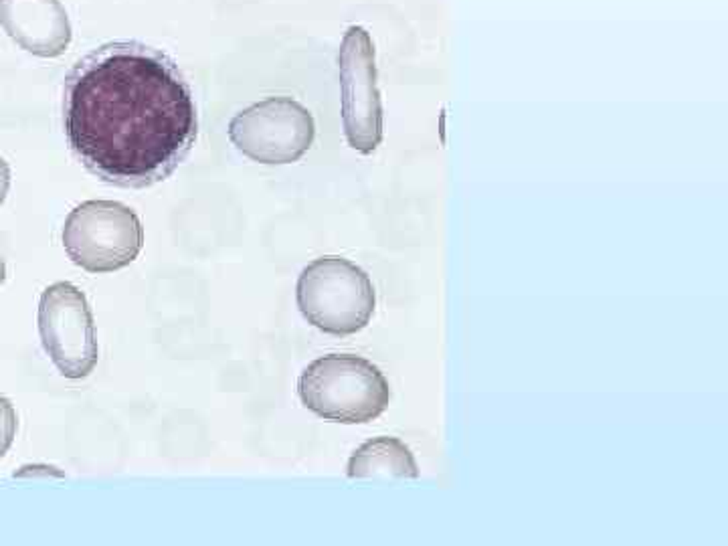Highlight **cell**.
Masks as SVG:
<instances>
[{
    "label": "cell",
    "instance_id": "obj_10",
    "mask_svg": "<svg viewBox=\"0 0 728 546\" xmlns=\"http://www.w3.org/2000/svg\"><path fill=\"white\" fill-rule=\"evenodd\" d=\"M16 429H18V417H16L15 407L6 396L0 394V459L8 454L16 437Z\"/></svg>",
    "mask_w": 728,
    "mask_h": 546
},
{
    "label": "cell",
    "instance_id": "obj_3",
    "mask_svg": "<svg viewBox=\"0 0 728 546\" xmlns=\"http://www.w3.org/2000/svg\"><path fill=\"white\" fill-rule=\"evenodd\" d=\"M296 302L314 328L332 336H350L370 324L377 291L363 267L340 255H324L302 269Z\"/></svg>",
    "mask_w": 728,
    "mask_h": 546
},
{
    "label": "cell",
    "instance_id": "obj_11",
    "mask_svg": "<svg viewBox=\"0 0 728 546\" xmlns=\"http://www.w3.org/2000/svg\"><path fill=\"white\" fill-rule=\"evenodd\" d=\"M8 188H11V166H8V162L0 156V207H2L4 198L8 195Z\"/></svg>",
    "mask_w": 728,
    "mask_h": 546
},
{
    "label": "cell",
    "instance_id": "obj_2",
    "mask_svg": "<svg viewBox=\"0 0 728 546\" xmlns=\"http://www.w3.org/2000/svg\"><path fill=\"white\" fill-rule=\"evenodd\" d=\"M303 407L326 421L370 423L391 403V387L377 364L356 354H326L298 380Z\"/></svg>",
    "mask_w": 728,
    "mask_h": 546
},
{
    "label": "cell",
    "instance_id": "obj_1",
    "mask_svg": "<svg viewBox=\"0 0 728 546\" xmlns=\"http://www.w3.org/2000/svg\"><path fill=\"white\" fill-rule=\"evenodd\" d=\"M63 126L79 162L123 188L168 178L198 136L178 65L138 41L107 43L77 61L65 79Z\"/></svg>",
    "mask_w": 728,
    "mask_h": 546
},
{
    "label": "cell",
    "instance_id": "obj_9",
    "mask_svg": "<svg viewBox=\"0 0 728 546\" xmlns=\"http://www.w3.org/2000/svg\"><path fill=\"white\" fill-rule=\"evenodd\" d=\"M348 478H396V480H417L419 466L415 455L405 441L380 435L363 443L348 459Z\"/></svg>",
    "mask_w": 728,
    "mask_h": 546
},
{
    "label": "cell",
    "instance_id": "obj_6",
    "mask_svg": "<svg viewBox=\"0 0 728 546\" xmlns=\"http://www.w3.org/2000/svg\"><path fill=\"white\" fill-rule=\"evenodd\" d=\"M37 322L43 348L61 375L71 380L90 377L99 348L85 293L67 281L49 286L41 296Z\"/></svg>",
    "mask_w": 728,
    "mask_h": 546
},
{
    "label": "cell",
    "instance_id": "obj_7",
    "mask_svg": "<svg viewBox=\"0 0 728 546\" xmlns=\"http://www.w3.org/2000/svg\"><path fill=\"white\" fill-rule=\"evenodd\" d=\"M342 126L350 148L372 154L382 142V102L377 83V53L370 32L352 25L344 32L340 53Z\"/></svg>",
    "mask_w": 728,
    "mask_h": 546
},
{
    "label": "cell",
    "instance_id": "obj_4",
    "mask_svg": "<svg viewBox=\"0 0 728 546\" xmlns=\"http://www.w3.org/2000/svg\"><path fill=\"white\" fill-rule=\"evenodd\" d=\"M63 247L77 267L90 273L118 272L136 261L144 247L140 217L118 200H85L67 214Z\"/></svg>",
    "mask_w": 728,
    "mask_h": 546
},
{
    "label": "cell",
    "instance_id": "obj_8",
    "mask_svg": "<svg viewBox=\"0 0 728 546\" xmlns=\"http://www.w3.org/2000/svg\"><path fill=\"white\" fill-rule=\"evenodd\" d=\"M0 27L20 49L45 59L63 55L73 37L61 0H0Z\"/></svg>",
    "mask_w": 728,
    "mask_h": 546
},
{
    "label": "cell",
    "instance_id": "obj_12",
    "mask_svg": "<svg viewBox=\"0 0 728 546\" xmlns=\"http://www.w3.org/2000/svg\"><path fill=\"white\" fill-rule=\"evenodd\" d=\"M32 473H43V475H61V471H57L55 468H49V466H27L23 470L15 473L18 478H25V475H32Z\"/></svg>",
    "mask_w": 728,
    "mask_h": 546
},
{
    "label": "cell",
    "instance_id": "obj_5",
    "mask_svg": "<svg viewBox=\"0 0 728 546\" xmlns=\"http://www.w3.org/2000/svg\"><path fill=\"white\" fill-rule=\"evenodd\" d=\"M316 123L308 107L279 95L245 107L229 123L233 146L259 164H291L312 148Z\"/></svg>",
    "mask_w": 728,
    "mask_h": 546
},
{
    "label": "cell",
    "instance_id": "obj_13",
    "mask_svg": "<svg viewBox=\"0 0 728 546\" xmlns=\"http://www.w3.org/2000/svg\"><path fill=\"white\" fill-rule=\"evenodd\" d=\"M6 281V263H4V259H2V255H0V286Z\"/></svg>",
    "mask_w": 728,
    "mask_h": 546
}]
</instances>
